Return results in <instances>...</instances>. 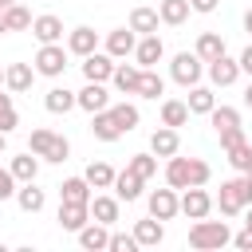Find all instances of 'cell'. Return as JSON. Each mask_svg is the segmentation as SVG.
I'll return each instance as SVG.
<instances>
[{
	"label": "cell",
	"mask_w": 252,
	"mask_h": 252,
	"mask_svg": "<svg viewBox=\"0 0 252 252\" xmlns=\"http://www.w3.org/2000/svg\"><path fill=\"white\" fill-rule=\"evenodd\" d=\"M189 4H193V12L209 16V12H217V4H220V0H189Z\"/></svg>",
	"instance_id": "cell-46"
},
{
	"label": "cell",
	"mask_w": 252,
	"mask_h": 252,
	"mask_svg": "<svg viewBox=\"0 0 252 252\" xmlns=\"http://www.w3.org/2000/svg\"><path fill=\"white\" fill-rule=\"evenodd\" d=\"M244 224H252V205H248V209H244Z\"/></svg>",
	"instance_id": "cell-52"
},
{
	"label": "cell",
	"mask_w": 252,
	"mask_h": 252,
	"mask_svg": "<svg viewBox=\"0 0 252 252\" xmlns=\"http://www.w3.org/2000/svg\"><path fill=\"white\" fill-rule=\"evenodd\" d=\"M28 150L32 154H39L43 161H67V154H71V142L63 138V134H55V130H32V138H28Z\"/></svg>",
	"instance_id": "cell-3"
},
{
	"label": "cell",
	"mask_w": 252,
	"mask_h": 252,
	"mask_svg": "<svg viewBox=\"0 0 252 252\" xmlns=\"http://www.w3.org/2000/svg\"><path fill=\"white\" fill-rule=\"evenodd\" d=\"M32 35H35L39 43H59V39H63V20L51 16V12H43V16L32 20Z\"/></svg>",
	"instance_id": "cell-16"
},
{
	"label": "cell",
	"mask_w": 252,
	"mask_h": 252,
	"mask_svg": "<svg viewBox=\"0 0 252 252\" xmlns=\"http://www.w3.org/2000/svg\"><path fill=\"white\" fill-rule=\"evenodd\" d=\"M83 177L91 181V189H110V185H114V169H110L106 161H91Z\"/></svg>",
	"instance_id": "cell-36"
},
{
	"label": "cell",
	"mask_w": 252,
	"mask_h": 252,
	"mask_svg": "<svg viewBox=\"0 0 252 252\" xmlns=\"http://www.w3.org/2000/svg\"><path fill=\"white\" fill-rule=\"evenodd\" d=\"M181 213H185L189 220H201V217L213 213V197L205 193V185H189V189H181Z\"/></svg>",
	"instance_id": "cell-7"
},
{
	"label": "cell",
	"mask_w": 252,
	"mask_h": 252,
	"mask_svg": "<svg viewBox=\"0 0 252 252\" xmlns=\"http://www.w3.org/2000/svg\"><path fill=\"white\" fill-rule=\"evenodd\" d=\"M134 240H138L142 248H158V244L165 240V228H161V220H158V217H146V220H138V224H134Z\"/></svg>",
	"instance_id": "cell-22"
},
{
	"label": "cell",
	"mask_w": 252,
	"mask_h": 252,
	"mask_svg": "<svg viewBox=\"0 0 252 252\" xmlns=\"http://www.w3.org/2000/svg\"><path fill=\"white\" fill-rule=\"evenodd\" d=\"M67 51L79 55V59H87L91 51H98V35H94V28H87V24L71 28V32H67Z\"/></svg>",
	"instance_id": "cell-11"
},
{
	"label": "cell",
	"mask_w": 252,
	"mask_h": 252,
	"mask_svg": "<svg viewBox=\"0 0 252 252\" xmlns=\"http://www.w3.org/2000/svg\"><path fill=\"white\" fill-rule=\"evenodd\" d=\"M35 75H39V71H35L32 63H8V67H4V87L16 91V94H24V91L35 83Z\"/></svg>",
	"instance_id": "cell-14"
},
{
	"label": "cell",
	"mask_w": 252,
	"mask_h": 252,
	"mask_svg": "<svg viewBox=\"0 0 252 252\" xmlns=\"http://www.w3.org/2000/svg\"><path fill=\"white\" fill-rule=\"evenodd\" d=\"M224 154H228V165H232L236 173H244L248 161H252V146H248V142H236V146H228Z\"/></svg>",
	"instance_id": "cell-40"
},
{
	"label": "cell",
	"mask_w": 252,
	"mask_h": 252,
	"mask_svg": "<svg viewBox=\"0 0 252 252\" xmlns=\"http://www.w3.org/2000/svg\"><path fill=\"white\" fill-rule=\"evenodd\" d=\"M224 244H232V232H228L224 220H205L201 217L189 228V248H197V252H213V248H224Z\"/></svg>",
	"instance_id": "cell-2"
},
{
	"label": "cell",
	"mask_w": 252,
	"mask_h": 252,
	"mask_svg": "<svg viewBox=\"0 0 252 252\" xmlns=\"http://www.w3.org/2000/svg\"><path fill=\"white\" fill-rule=\"evenodd\" d=\"M91 181L87 177H67L63 185H59V201H83V205H91Z\"/></svg>",
	"instance_id": "cell-28"
},
{
	"label": "cell",
	"mask_w": 252,
	"mask_h": 252,
	"mask_svg": "<svg viewBox=\"0 0 252 252\" xmlns=\"http://www.w3.org/2000/svg\"><path fill=\"white\" fill-rule=\"evenodd\" d=\"M126 169H134L142 181H150V177L158 173V154H154V150H150V154H134V158L126 161Z\"/></svg>",
	"instance_id": "cell-37"
},
{
	"label": "cell",
	"mask_w": 252,
	"mask_h": 252,
	"mask_svg": "<svg viewBox=\"0 0 252 252\" xmlns=\"http://www.w3.org/2000/svg\"><path fill=\"white\" fill-rule=\"evenodd\" d=\"M12 4H16V0H0V8H12Z\"/></svg>",
	"instance_id": "cell-54"
},
{
	"label": "cell",
	"mask_w": 252,
	"mask_h": 252,
	"mask_svg": "<svg viewBox=\"0 0 252 252\" xmlns=\"http://www.w3.org/2000/svg\"><path fill=\"white\" fill-rule=\"evenodd\" d=\"M4 146H8V134H4V130H0V154H4Z\"/></svg>",
	"instance_id": "cell-53"
},
{
	"label": "cell",
	"mask_w": 252,
	"mask_h": 252,
	"mask_svg": "<svg viewBox=\"0 0 252 252\" xmlns=\"http://www.w3.org/2000/svg\"><path fill=\"white\" fill-rule=\"evenodd\" d=\"M79 106H83L87 114H98V110H106V106H110V94H106V87H102V83H87V87L79 91Z\"/></svg>",
	"instance_id": "cell-21"
},
{
	"label": "cell",
	"mask_w": 252,
	"mask_h": 252,
	"mask_svg": "<svg viewBox=\"0 0 252 252\" xmlns=\"http://www.w3.org/2000/svg\"><path fill=\"white\" fill-rule=\"evenodd\" d=\"M67 47L63 43H39V51H35V71L39 75H47V79H59L63 71H67Z\"/></svg>",
	"instance_id": "cell-5"
},
{
	"label": "cell",
	"mask_w": 252,
	"mask_h": 252,
	"mask_svg": "<svg viewBox=\"0 0 252 252\" xmlns=\"http://www.w3.org/2000/svg\"><path fill=\"white\" fill-rule=\"evenodd\" d=\"M209 177H213L209 161H201V158H189V185H209Z\"/></svg>",
	"instance_id": "cell-41"
},
{
	"label": "cell",
	"mask_w": 252,
	"mask_h": 252,
	"mask_svg": "<svg viewBox=\"0 0 252 252\" xmlns=\"http://www.w3.org/2000/svg\"><path fill=\"white\" fill-rule=\"evenodd\" d=\"M114 55H106V51H91L87 59H83V79L87 83H106L110 75H114Z\"/></svg>",
	"instance_id": "cell-8"
},
{
	"label": "cell",
	"mask_w": 252,
	"mask_h": 252,
	"mask_svg": "<svg viewBox=\"0 0 252 252\" xmlns=\"http://www.w3.org/2000/svg\"><path fill=\"white\" fill-rule=\"evenodd\" d=\"M240 71H244V75L252 79V43H248V47L240 51Z\"/></svg>",
	"instance_id": "cell-47"
},
{
	"label": "cell",
	"mask_w": 252,
	"mask_h": 252,
	"mask_svg": "<svg viewBox=\"0 0 252 252\" xmlns=\"http://www.w3.org/2000/svg\"><path fill=\"white\" fill-rule=\"evenodd\" d=\"M244 32H248V35H252V8H248V12H244Z\"/></svg>",
	"instance_id": "cell-49"
},
{
	"label": "cell",
	"mask_w": 252,
	"mask_h": 252,
	"mask_svg": "<svg viewBox=\"0 0 252 252\" xmlns=\"http://www.w3.org/2000/svg\"><path fill=\"white\" fill-rule=\"evenodd\" d=\"M217 138H220V150H228V146L244 142V130L240 126H228V130H217Z\"/></svg>",
	"instance_id": "cell-43"
},
{
	"label": "cell",
	"mask_w": 252,
	"mask_h": 252,
	"mask_svg": "<svg viewBox=\"0 0 252 252\" xmlns=\"http://www.w3.org/2000/svg\"><path fill=\"white\" fill-rule=\"evenodd\" d=\"M110 114H114V122L122 126V134H130V130L142 122V114H138V106H134V102H114V106H110Z\"/></svg>",
	"instance_id": "cell-35"
},
{
	"label": "cell",
	"mask_w": 252,
	"mask_h": 252,
	"mask_svg": "<svg viewBox=\"0 0 252 252\" xmlns=\"http://www.w3.org/2000/svg\"><path fill=\"white\" fill-rule=\"evenodd\" d=\"M138 79H142V67H138V63H118L114 75H110V83H114L122 94H138Z\"/></svg>",
	"instance_id": "cell-23"
},
{
	"label": "cell",
	"mask_w": 252,
	"mask_h": 252,
	"mask_svg": "<svg viewBox=\"0 0 252 252\" xmlns=\"http://www.w3.org/2000/svg\"><path fill=\"white\" fill-rule=\"evenodd\" d=\"M244 106H248V110H252V83H248V87H244Z\"/></svg>",
	"instance_id": "cell-50"
},
{
	"label": "cell",
	"mask_w": 252,
	"mask_h": 252,
	"mask_svg": "<svg viewBox=\"0 0 252 252\" xmlns=\"http://www.w3.org/2000/svg\"><path fill=\"white\" fill-rule=\"evenodd\" d=\"M110 224H102V220H87L83 228H79V244L87 248V252H102V248H110V232H106Z\"/></svg>",
	"instance_id": "cell-15"
},
{
	"label": "cell",
	"mask_w": 252,
	"mask_h": 252,
	"mask_svg": "<svg viewBox=\"0 0 252 252\" xmlns=\"http://www.w3.org/2000/svg\"><path fill=\"white\" fill-rule=\"evenodd\" d=\"M4 32H8V24H4V8H0V35H4Z\"/></svg>",
	"instance_id": "cell-51"
},
{
	"label": "cell",
	"mask_w": 252,
	"mask_h": 252,
	"mask_svg": "<svg viewBox=\"0 0 252 252\" xmlns=\"http://www.w3.org/2000/svg\"><path fill=\"white\" fill-rule=\"evenodd\" d=\"M134 248H142L138 240H134V232L126 236V232H110V252H134Z\"/></svg>",
	"instance_id": "cell-42"
},
{
	"label": "cell",
	"mask_w": 252,
	"mask_h": 252,
	"mask_svg": "<svg viewBox=\"0 0 252 252\" xmlns=\"http://www.w3.org/2000/svg\"><path fill=\"white\" fill-rule=\"evenodd\" d=\"M165 185H173V189H189V158H169V165H165Z\"/></svg>",
	"instance_id": "cell-33"
},
{
	"label": "cell",
	"mask_w": 252,
	"mask_h": 252,
	"mask_svg": "<svg viewBox=\"0 0 252 252\" xmlns=\"http://www.w3.org/2000/svg\"><path fill=\"white\" fill-rule=\"evenodd\" d=\"M4 24H8V32H24V28H32V12L24 4H12V8H4Z\"/></svg>",
	"instance_id": "cell-38"
},
{
	"label": "cell",
	"mask_w": 252,
	"mask_h": 252,
	"mask_svg": "<svg viewBox=\"0 0 252 252\" xmlns=\"http://www.w3.org/2000/svg\"><path fill=\"white\" fill-rule=\"evenodd\" d=\"M150 150H154L158 158H173V154L181 150V134H177L173 126H158V130L150 134Z\"/></svg>",
	"instance_id": "cell-17"
},
{
	"label": "cell",
	"mask_w": 252,
	"mask_h": 252,
	"mask_svg": "<svg viewBox=\"0 0 252 252\" xmlns=\"http://www.w3.org/2000/svg\"><path fill=\"white\" fill-rule=\"evenodd\" d=\"M134 47H138V32L126 24V28H114L110 35H106V55H114V59H126V55H134Z\"/></svg>",
	"instance_id": "cell-12"
},
{
	"label": "cell",
	"mask_w": 252,
	"mask_h": 252,
	"mask_svg": "<svg viewBox=\"0 0 252 252\" xmlns=\"http://www.w3.org/2000/svg\"><path fill=\"white\" fill-rule=\"evenodd\" d=\"M16 205H20L24 213H39V209L47 205V197H43V189H35V181H24V185L16 189Z\"/></svg>",
	"instance_id": "cell-29"
},
{
	"label": "cell",
	"mask_w": 252,
	"mask_h": 252,
	"mask_svg": "<svg viewBox=\"0 0 252 252\" xmlns=\"http://www.w3.org/2000/svg\"><path fill=\"white\" fill-rule=\"evenodd\" d=\"M4 110H12V94H4V91H0V114H4Z\"/></svg>",
	"instance_id": "cell-48"
},
{
	"label": "cell",
	"mask_w": 252,
	"mask_h": 252,
	"mask_svg": "<svg viewBox=\"0 0 252 252\" xmlns=\"http://www.w3.org/2000/svg\"><path fill=\"white\" fill-rule=\"evenodd\" d=\"M189 122V102H181V98H165L161 102V126H185Z\"/></svg>",
	"instance_id": "cell-30"
},
{
	"label": "cell",
	"mask_w": 252,
	"mask_h": 252,
	"mask_svg": "<svg viewBox=\"0 0 252 252\" xmlns=\"http://www.w3.org/2000/svg\"><path fill=\"white\" fill-rule=\"evenodd\" d=\"M87 220H91V205H83V201H59V228L79 232Z\"/></svg>",
	"instance_id": "cell-13"
},
{
	"label": "cell",
	"mask_w": 252,
	"mask_h": 252,
	"mask_svg": "<svg viewBox=\"0 0 252 252\" xmlns=\"http://www.w3.org/2000/svg\"><path fill=\"white\" fill-rule=\"evenodd\" d=\"M193 51H197V55H201L205 63H213L217 55H224V39H220L217 32H201V35H197V47H193Z\"/></svg>",
	"instance_id": "cell-31"
},
{
	"label": "cell",
	"mask_w": 252,
	"mask_h": 252,
	"mask_svg": "<svg viewBox=\"0 0 252 252\" xmlns=\"http://www.w3.org/2000/svg\"><path fill=\"white\" fill-rule=\"evenodd\" d=\"M158 24H161L158 8H146V4H142V8H134V12H130V28H134L138 35H154V32H158Z\"/></svg>",
	"instance_id": "cell-26"
},
{
	"label": "cell",
	"mask_w": 252,
	"mask_h": 252,
	"mask_svg": "<svg viewBox=\"0 0 252 252\" xmlns=\"http://www.w3.org/2000/svg\"><path fill=\"white\" fill-rule=\"evenodd\" d=\"M161 55H165V43H161L158 32L154 35H138V47H134V63L138 67H158Z\"/></svg>",
	"instance_id": "cell-10"
},
{
	"label": "cell",
	"mask_w": 252,
	"mask_h": 252,
	"mask_svg": "<svg viewBox=\"0 0 252 252\" xmlns=\"http://www.w3.org/2000/svg\"><path fill=\"white\" fill-rule=\"evenodd\" d=\"M165 94V79L154 71V67H142V79H138V98H158Z\"/></svg>",
	"instance_id": "cell-32"
},
{
	"label": "cell",
	"mask_w": 252,
	"mask_h": 252,
	"mask_svg": "<svg viewBox=\"0 0 252 252\" xmlns=\"http://www.w3.org/2000/svg\"><path fill=\"white\" fill-rule=\"evenodd\" d=\"M240 75H244V71H240V59H232L228 51L217 55V59L209 63V79H213V87H232Z\"/></svg>",
	"instance_id": "cell-9"
},
{
	"label": "cell",
	"mask_w": 252,
	"mask_h": 252,
	"mask_svg": "<svg viewBox=\"0 0 252 252\" xmlns=\"http://www.w3.org/2000/svg\"><path fill=\"white\" fill-rule=\"evenodd\" d=\"M142 185H146V181H142L134 169H122V173H114V185H110V189H114L118 201H138V197H142Z\"/></svg>",
	"instance_id": "cell-20"
},
{
	"label": "cell",
	"mask_w": 252,
	"mask_h": 252,
	"mask_svg": "<svg viewBox=\"0 0 252 252\" xmlns=\"http://www.w3.org/2000/svg\"><path fill=\"white\" fill-rule=\"evenodd\" d=\"M201 71H205V59H201L197 51H177L173 63H169V75H173V83H181V87H197V83H201Z\"/></svg>",
	"instance_id": "cell-4"
},
{
	"label": "cell",
	"mask_w": 252,
	"mask_h": 252,
	"mask_svg": "<svg viewBox=\"0 0 252 252\" xmlns=\"http://www.w3.org/2000/svg\"><path fill=\"white\" fill-rule=\"evenodd\" d=\"M16 126H20V114H16V106H12V110H4V114H0V130H4V134H12Z\"/></svg>",
	"instance_id": "cell-44"
},
{
	"label": "cell",
	"mask_w": 252,
	"mask_h": 252,
	"mask_svg": "<svg viewBox=\"0 0 252 252\" xmlns=\"http://www.w3.org/2000/svg\"><path fill=\"white\" fill-rule=\"evenodd\" d=\"M244 173H248V177H252V161H248V169H244Z\"/></svg>",
	"instance_id": "cell-56"
},
{
	"label": "cell",
	"mask_w": 252,
	"mask_h": 252,
	"mask_svg": "<svg viewBox=\"0 0 252 252\" xmlns=\"http://www.w3.org/2000/svg\"><path fill=\"white\" fill-rule=\"evenodd\" d=\"M232 244H236L240 252H252V224H244V232H236V236H232Z\"/></svg>",
	"instance_id": "cell-45"
},
{
	"label": "cell",
	"mask_w": 252,
	"mask_h": 252,
	"mask_svg": "<svg viewBox=\"0 0 252 252\" xmlns=\"http://www.w3.org/2000/svg\"><path fill=\"white\" fill-rule=\"evenodd\" d=\"M213 106H217V98H213L209 87H201V83L189 87V114H209Z\"/></svg>",
	"instance_id": "cell-34"
},
{
	"label": "cell",
	"mask_w": 252,
	"mask_h": 252,
	"mask_svg": "<svg viewBox=\"0 0 252 252\" xmlns=\"http://www.w3.org/2000/svg\"><path fill=\"white\" fill-rule=\"evenodd\" d=\"M252 205V177L236 173L232 181H220V193L213 197V209H220V217H240Z\"/></svg>",
	"instance_id": "cell-1"
},
{
	"label": "cell",
	"mask_w": 252,
	"mask_h": 252,
	"mask_svg": "<svg viewBox=\"0 0 252 252\" xmlns=\"http://www.w3.org/2000/svg\"><path fill=\"white\" fill-rule=\"evenodd\" d=\"M8 169H12V177H16L20 185H24V181H35V173H39V154H32V150H28V154L12 158V165H8Z\"/></svg>",
	"instance_id": "cell-27"
},
{
	"label": "cell",
	"mask_w": 252,
	"mask_h": 252,
	"mask_svg": "<svg viewBox=\"0 0 252 252\" xmlns=\"http://www.w3.org/2000/svg\"><path fill=\"white\" fill-rule=\"evenodd\" d=\"M146 205H150V217H158V220H173V217L181 213V197H177L173 185H169V189H154V193L146 197Z\"/></svg>",
	"instance_id": "cell-6"
},
{
	"label": "cell",
	"mask_w": 252,
	"mask_h": 252,
	"mask_svg": "<svg viewBox=\"0 0 252 252\" xmlns=\"http://www.w3.org/2000/svg\"><path fill=\"white\" fill-rule=\"evenodd\" d=\"M43 106H47V114H67V110H75V106H79V91L51 87V91L43 94Z\"/></svg>",
	"instance_id": "cell-18"
},
{
	"label": "cell",
	"mask_w": 252,
	"mask_h": 252,
	"mask_svg": "<svg viewBox=\"0 0 252 252\" xmlns=\"http://www.w3.org/2000/svg\"><path fill=\"white\" fill-rule=\"evenodd\" d=\"M0 87H4V67H0Z\"/></svg>",
	"instance_id": "cell-55"
},
{
	"label": "cell",
	"mask_w": 252,
	"mask_h": 252,
	"mask_svg": "<svg viewBox=\"0 0 252 252\" xmlns=\"http://www.w3.org/2000/svg\"><path fill=\"white\" fill-rule=\"evenodd\" d=\"M209 122H213L217 130L240 126V110H236V106H213V110H209Z\"/></svg>",
	"instance_id": "cell-39"
},
{
	"label": "cell",
	"mask_w": 252,
	"mask_h": 252,
	"mask_svg": "<svg viewBox=\"0 0 252 252\" xmlns=\"http://www.w3.org/2000/svg\"><path fill=\"white\" fill-rule=\"evenodd\" d=\"M91 134H94L98 142H118V138H122V126L114 122L110 106H106V110H98V114H91Z\"/></svg>",
	"instance_id": "cell-19"
},
{
	"label": "cell",
	"mask_w": 252,
	"mask_h": 252,
	"mask_svg": "<svg viewBox=\"0 0 252 252\" xmlns=\"http://www.w3.org/2000/svg\"><path fill=\"white\" fill-rule=\"evenodd\" d=\"M118 213H122V205H118V197H106V193H98V197H91V220H102V224H114V220H118Z\"/></svg>",
	"instance_id": "cell-24"
},
{
	"label": "cell",
	"mask_w": 252,
	"mask_h": 252,
	"mask_svg": "<svg viewBox=\"0 0 252 252\" xmlns=\"http://www.w3.org/2000/svg\"><path fill=\"white\" fill-rule=\"evenodd\" d=\"M189 12H193V4H189V0H161V4H158L161 24H169V28H181V24L189 20Z\"/></svg>",
	"instance_id": "cell-25"
}]
</instances>
